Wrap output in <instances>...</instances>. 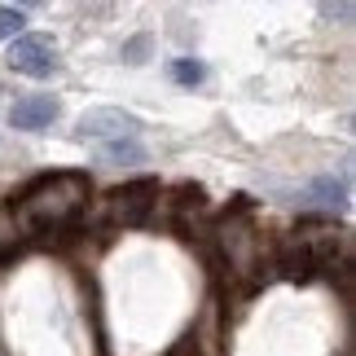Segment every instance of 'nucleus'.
I'll return each mask as SVG.
<instances>
[{
	"label": "nucleus",
	"mask_w": 356,
	"mask_h": 356,
	"mask_svg": "<svg viewBox=\"0 0 356 356\" xmlns=\"http://www.w3.org/2000/svg\"><path fill=\"white\" fill-rule=\"evenodd\" d=\"M88 194H92L88 172H44L13 194L9 216L26 234H62L88 207Z\"/></svg>",
	"instance_id": "1"
},
{
	"label": "nucleus",
	"mask_w": 356,
	"mask_h": 356,
	"mask_svg": "<svg viewBox=\"0 0 356 356\" xmlns=\"http://www.w3.org/2000/svg\"><path fill=\"white\" fill-rule=\"evenodd\" d=\"M159 181L154 176H141V181H128L111 189L106 198H97V207H92V220L106 225V229H136L145 225L149 216H154V202H159Z\"/></svg>",
	"instance_id": "2"
},
{
	"label": "nucleus",
	"mask_w": 356,
	"mask_h": 356,
	"mask_svg": "<svg viewBox=\"0 0 356 356\" xmlns=\"http://www.w3.org/2000/svg\"><path fill=\"white\" fill-rule=\"evenodd\" d=\"M9 66L18 75H31V79H49L58 71V44L49 35H35V31H18L9 44Z\"/></svg>",
	"instance_id": "3"
},
{
	"label": "nucleus",
	"mask_w": 356,
	"mask_h": 356,
	"mask_svg": "<svg viewBox=\"0 0 356 356\" xmlns=\"http://www.w3.org/2000/svg\"><path fill=\"white\" fill-rule=\"evenodd\" d=\"M141 132V119L119 111V106H97V111H84L75 123L79 141H111V136H136Z\"/></svg>",
	"instance_id": "4"
},
{
	"label": "nucleus",
	"mask_w": 356,
	"mask_h": 356,
	"mask_svg": "<svg viewBox=\"0 0 356 356\" xmlns=\"http://www.w3.org/2000/svg\"><path fill=\"white\" fill-rule=\"evenodd\" d=\"M58 115H62L58 97H49V92H31V97H18V102H13L9 123H13L18 132H44Z\"/></svg>",
	"instance_id": "5"
},
{
	"label": "nucleus",
	"mask_w": 356,
	"mask_h": 356,
	"mask_svg": "<svg viewBox=\"0 0 356 356\" xmlns=\"http://www.w3.org/2000/svg\"><path fill=\"white\" fill-rule=\"evenodd\" d=\"M97 163H106V168H132V163H145V145L136 136H111L97 149Z\"/></svg>",
	"instance_id": "6"
},
{
	"label": "nucleus",
	"mask_w": 356,
	"mask_h": 356,
	"mask_svg": "<svg viewBox=\"0 0 356 356\" xmlns=\"http://www.w3.org/2000/svg\"><path fill=\"white\" fill-rule=\"evenodd\" d=\"M308 194L321 202V207H348V181H339V176H317V181L308 185Z\"/></svg>",
	"instance_id": "7"
},
{
	"label": "nucleus",
	"mask_w": 356,
	"mask_h": 356,
	"mask_svg": "<svg viewBox=\"0 0 356 356\" xmlns=\"http://www.w3.org/2000/svg\"><path fill=\"white\" fill-rule=\"evenodd\" d=\"M168 75L176 79V84L194 88V84H202V79H207V66H202V62H194V58H176V62L168 66Z\"/></svg>",
	"instance_id": "8"
},
{
	"label": "nucleus",
	"mask_w": 356,
	"mask_h": 356,
	"mask_svg": "<svg viewBox=\"0 0 356 356\" xmlns=\"http://www.w3.org/2000/svg\"><path fill=\"white\" fill-rule=\"evenodd\" d=\"M22 26H26V18H22L18 5H0V40H13Z\"/></svg>",
	"instance_id": "9"
},
{
	"label": "nucleus",
	"mask_w": 356,
	"mask_h": 356,
	"mask_svg": "<svg viewBox=\"0 0 356 356\" xmlns=\"http://www.w3.org/2000/svg\"><path fill=\"white\" fill-rule=\"evenodd\" d=\"M145 58H149V35H136V40L123 44V62H128V66H141Z\"/></svg>",
	"instance_id": "10"
},
{
	"label": "nucleus",
	"mask_w": 356,
	"mask_h": 356,
	"mask_svg": "<svg viewBox=\"0 0 356 356\" xmlns=\"http://www.w3.org/2000/svg\"><path fill=\"white\" fill-rule=\"evenodd\" d=\"M18 9H35V5H44V0H13Z\"/></svg>",
	"instance_id": "11"
}]
</instances>
